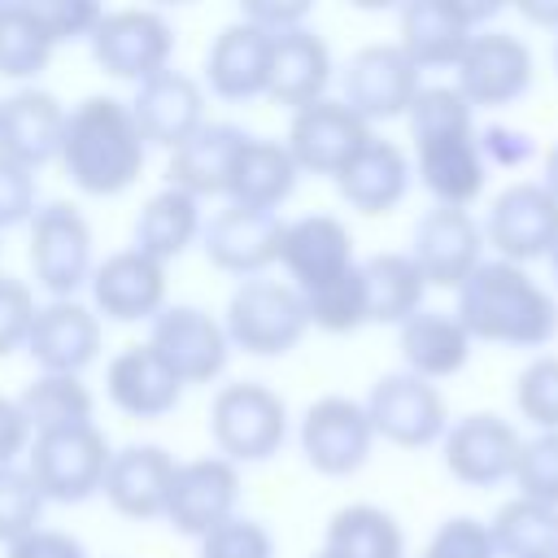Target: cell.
<instances>
[{
    "label": "cell",
    "instance_id": "cell-1",
    "mask_svg": "<svg viewBox=\"0 0 558 558\" xmlns=\"http://www.w3.org/2000/svg\"><path fill=\"white\" fill-rule=\"evenodd\" d=\"M453 318L466 327L471 340L510 344V349H541L558 336V301L514 262H480L471 279L458 288Z\"/></svg>",
    "mask_w": 558,
    "mask_h": 558
},
{
    "label": "cell",
    "instance_id": "cell-2",
    "mask_svg": "<svg viewBox=\"0 0 558 558\" xmlns=\"http://www.w3.org/2000/svg\"><path fill=\"white\" fill-rule=\"evenodd\" d=\"M70 183L87 196H122L148 161V144L118 96H87L65 118V140L57 157Z\"/></svg>",
    "mask_w": 558,
    "mask_h": 558
},
{
    "label": "cell",
    "instance_id": "cell-3",
    "mask_svg": "<svg viewBox=\"0 0 558 558\" xmlns=\"http://www.w3.org/2000/svg\"><path fill=\"white\" fill-rule=\"evenodd\" d=\"M222 327L231 349H244L253 357H283L301 344V336L310 331V318L292 283L257 275V279H240V288L227 301Z\"/></svg>",
    "mask_w": 558,
    "mask_h": 558
},
{
    "label": "cell",
    "instance_id": "cell-4",
    "mask_svg": "<svg viewBox=\"0 0 558 558\" xmlns=\"http://www.w3.org/2000/svg\"><path fill=\"white\" fill-rule=\"evenodd\" d=\"M209 432L218 445V458L227 462H266L288 440V405L275 388L257 379L222 384L209 405Z\"/></svg>",
    "mask_w": 558,
    "mask_h": 558
},
{
    "label": "cell",
    "instance_id": "cell-5",
    "mask_svg": "<svg viewBox=\"0 0 558 558\" xmlns=\"http://www.w3.org/2000/svg\"><path fill=\"white\" fill-rule=\"evenodd\" d=\"M109 458H113V449H109L105 432L96 423H87V427L35 436L26 449V471H31L35 488L44 493V501L78 506L100 493Z\"/></svg>",
    "mask_w": 558,
    "mask_h": 558
},
{
    "label": "cell",
    "instance_id": "cell-6",
    "mask_svg": "<svg viewBox=\"0 0 558 558\" xmlns=\"http://www.w3.org/2000/svg\"><path fill=\"white\" fill-rule=\"evenodd\" d=\"M31 275L52 301H74L83 283H92V227L78 205L48 201L31 218Z\"/></svg>",
    "mask_w": 558,
    "mask_h": 558
},
{
    "label": "cell",
    "instance_id": "cell-7",
    "mask_svg": "<svg viewBox=\"0 0 558 558\" xmlns=\"http://www.w3.org/2000/svg\"><path fill=\"white\" fill-rule=\"evenodd\" d=\"M87 44L105 74L140 87L144 78L170 70L174 26L157 9H105V17L96 22Z\"/></svg>",
    "mask_w": 558,
    "mask_h": 558
},
{
    "label": "cell",
    "instance_id": "cell-8",
    "mask_svg": "<svg viewBox=\"0 0 558 558\" xmlns=\"http://www.w3.org/2000/svg\"><path fill=\"white\" fill-rule=\"evenodd\" d=\"M480 227L484 244H493L501 262L527 266L536 257H549L558 244V196L541 179H519L493 196Z\"/></svg>",
    "mask_w": 558,
    "mask_h": 558
},
{
    "label": "cell",
    "instance_id": "cell-9",
    "mask_svg": "<svg viewBox=\"0 0 558 558\" xmlns=\"http://www.w3.org/2000/svg\"><path fill=\"white\" fill-rule=\"evenodd\" d=\"M362 405H366L375 436H384L388 445H401V449H427V445L445 440V432H449V410H445L440 388L410 371L379 375Z\"/></svg>",
    "mask_w": 558,
    "mask_h": 558
},
{
    "label": "cell",
    "instance_id": "cell-10",
    "mask_svg": "<svg viewBox=\"0 0 558 558\" xmlns=\"http://www.w3.org/2000/svg\"><path fill=\"white\" fill-rule=\"evenodd\" d=\"M423 70L397 48V44H366L349 57L340 74V100L371 126L410 113L423 78Z\"/></svg>",
    "mask_w": 558,
    "mask_h": 558
},
{
    "label": "cell",
    "instance_id": "cell-11",
    "mask_svg": "<svg viewBox=\"0 0 558 558\" xmlns=\"http://www.w3.org/2000/svg\"><path fill=\"white\" fill-rule=\"evenodd\" d=\"M148 349L187 384H214L231 362L227 327L201 305H166L153 318Z\"/></svg>",
    "mask_w": 558,
    "mask_h": 558
},
{
    "label": "cell",
    "instance_id": "cell-12",
    "mask_svg": "<svg viewBox=\"0 0 558 558\" xmlns=\"http://www.w3.org/2000/svg\"><path fill=\"white\" fill-rule=\"evenodd\" d=\"M532 48L510 31H475L462 61L453 65L458 92L471 109H501L514 105L532 87Z\"/></svg>",
    "mask_w": 558,
    "mask_h": 558
},
{
    "label": "cell",
    "instance_id": "cell-13",
    "mask_svg": "<svg viewBox=\"0 0 558 558\" xmlns=\"http://www.w3.org/2000/svg\"><path fill=\"white\" fill-rule=\"evenodd\" d=\"M375 445V427L366 418V405L353 397H318L301 418V453L318 475H353L366 466Z\"/></svg>",
    "mask_w": 558,
    "mask_h": 558
},
{
    "label": "cell",
    "instance_id": "cell-14",
    "mask_svg": "<svg viewBox=\"0 0 558 558\" xmlns=\"http://www.w3.org/2000/svg\"><path fill=\"white\" fill-rule=\"evenodd\" d=\"M410 257L427 288H462L484 262V227L453 205H432L410 235Z\"/></svg>",
    "mask_w": 558,
    "mask_h": 558
},
{
    "label": "cell",
    "instance_id": "cell-15",
    "mask_svg": "<svg viewBox=\"0 0 558 558\" xmlns=\"http://www.w3.org/2000/svg\"><path fill=\"white\" fill-rule=\"evenodd\" d=\"M240 506V466L209 453V458H192L179 462L174 484H170V501H166V523L183 536H209L218 523L235 519Z\"/></svg>",
    "mask_w": 558,
    "mask_h": 558
},
{
    "label": "cell",
    "instance_id": "cell-16",
    "mask_svg": "<svg viewBox=\"0 0 558 558\" xmlns=\"http://www.w3.org/2000/svg\"><path fill=\"white\" fill-rule=\"evenodd\" d=\"M497 4H458V0H410L401 9V39L397 48L418 70L458 65L466 44L475 39V22L493 17Z\"/></svg>",
    "mask_w": 558,
    "mask_h": 558
},
{
    "label": "cell",
    "instance_id": "cell-17",
    "mask_svg": "<svg viewBox=\"0 0 558 558\" xmlns=\"http://www.w3.org/2000/svg\"><path fill=\"white\" fill-rule=\"evenodd\" d=\"M371 135H375V131H371L344 100L323 96V100H314V105H305V109L292 113L283 144H288L296 170L336 179Z\"/></svg>",
    "mask_w": 558,
    "mask_h": 558
},
{
    "label": "cell",
    "instance_id": "cell-18",
    "mask_svg": "<svg viewBox=\"0 0 558 558\" xmlns=\"http://www.w3.org/2000/svg\"><path fill=\"white\" fill-rule=\"evenodd\" d=\"M283 244V218L270 209H244V205H222L218 214L205 218L201 227V248L205 257L240 279L266 275V266L279 262Z\"/></svg>",
    "mask_w": 558,
    "mask_h": 558
},
{
    "label": "cell",
    "instance_id": "cell-19",
    "mask_svg": "<svg viewBox=\"0 0 558 558\" xmlns=\"http://www.w3.org/2000/svg\"><path fill=\"white\" fill-rule=\"evenodd\" d=\"M92 310L109 323H153L166 310V266L140 248H118L92 270Z\"/></svg>",
    "mask_w": 558,
    "mask_h": 558
},
{
    "label": "cell",
    "instance_id": "cell-20",
    "mask_svg": "<svg viewBox=\"0 0 558 558\" xmlns=\"http://www.w3.org/2000/svg\"><path fill=\"white\" fill-rule=\"evenodd\" d=\"M440 445L449 475L466 488H493L501 480H514V462L523 449L519 432L501 414H484V410L449 423Z\"/></svg>",
    "mask_w": 558,
    "mask_h": 558
},
{
    "label": "cell",
    "instance_id": "cell-21",
    "mask_svg": "<svg viewBox=\"0 0 558 558\" xmlns=\"http://www.w3.org/2000/svg\"><path fill=\"white\" fill-rule=\"evenodd\" d=\"M126 105H131V118L148 148L174 153L192 131L205 126V87L174 65L144 78L135 87V100H126Z\"/></svg>",
    "mask_w": 558,
    "mask_h": 558
},
{
    "label": "cell",
    "instance_id": "cell-22",
    "mask_svg": "<svg viewBox=\"0 0 558 558\" xmlns=\"http://www.w3.org/2000/svg\"><path fill=\"white\" fill-rule=\"evenodd\" d=\"M279 266L288 270L296 292L323 288V283H331V279H340L344 270L357 266L353 231L336 214H301V218L283 222Z\"/></svg>",
    "mask_w": 558,
    "mask_h": 558
},
{
    "label": "cell",
    "instance_id": "cell-23",
    "mask_svg": "<svg viewBox=\"0 0 558 558\" xmlns=\"http://www.w3.org/2000/svg\"><path fill=\"white\" fill-rule=\"evenodd\" d=\"M26 353L44 375H83L100 353V318L83 301H48L35 310Z\"/></svg>",
    "mask_w": 558,
    "mask_h": 558
},
{
    "label": "cell",
    "instance_id": "cell-24",
    "mask_svg": "<svg viewBox=\"0 0 558 558\" xmlns=\"http://www.w3.org/2000/svg\"><path fill=\"white\" fill-rule=\"evenodd\" d=\"M70 109L44 87H17L0 100V157L39 170L61 157Z\"/></svg>",
    "mask_w": 558,
    "mask_h": 558
},
{
    "label": "cell",
    "instance_id": "cell-25",
    "mask_svg": "<svg viewBox=\"0 0 558 558\" xmlns=\"http://www.w3.org/2000/svg\"><path fill=\"white\" fill-rule=\"evenodd\" d=\"M174 453L161 445H122L109 458L105 471V501L126 514V519H166V501H170V484H174Z\"/></svg>",
    "mask_w": 558,
    "mask_h": 558
},
{
    "label": "cell",
    "instance_id": "cell-26",
    "mask_svg": "<svg viewBox=\"0 0 558 558\" xmlns=\"http://www.w3.org/2000/svg\"><path fill=\"white\" fill-rule=\"evenodd\" d=\"M270 52H275V35H266L253 22H231L214 35V44L205 48V83L214 96L222 100H253L266 96L270 87Z\"/></svg>",
    "mask_w": 558,
    "mask_h": 558
},
{
    "label": "cell",
    "instance_id": "cell-27",
    "mask_svg": "<svg viewBox=\"0 0 558 558\" xmlns=\"http://www.w3.org/2000/svg\"><path fill=\"white\" fill-rule=\"evenodd\" d=\"M248 131L235 122H205L192 131L166 161V187H179L187 196H227L235 157L244 148Z\"/></svg>",
    "mask_w": 558,
    "mask_h": 558
},
{
    "label": "cell",
    "instance_id": "cell-28",
    "mask_svg": "<svg viewBox=\"0 0 558 558\" xmlns=\"http://www.w3.org/2000/svg\"><path fill=\"white\" fill-rule=\"evenodd\" d=\"M414 170H418V183L436 196V205L466 209L484 192V179H488V161L480 153V131H453V135L418 140L414 144Z\"/></svg>",
    "mask_w": 558,
    "mask_h": 558
},
{
    "label": "cell",
    "instance_id": "cell-29",
    "mask_svg": "<svg viewBox=\"0 0 558 558\" xmlns=\"http://www.w3.org/2000/svg\"><path fill=\"white\" fill-rule=\"evenodd\" d=\"M109 401L131 418H161L183 401V379L144 344H126L105 366Z\"/></svg>",
    "mask_w": 558,
    "mask_h": 558
},
{
    "label": "cell",
    "instance_id": "cell-30",
    "mask_svg": "<svg viewBox=\"0 0 558 558\" xmlns=\"http://www.w3.org/2000/svg\"><path fill=\"white\" fill-rule=\"evenodd\" d=\"M410 179H414V166H410V157L401 153V144L371 135V140L353 153V161L336 174V192H340V201H344L349 209L375 218V214H388V209H397V205L405 201Z\"/></svg>",
    "mask_w": 558,
    "mask_h": 558
},
{
    "label": "cell",
    "instance_id": "cell-31",
    "mask_svg": "<svg viewBox=\"0 0 558 558\" xmlns=\"http://www.w3.org/2000/svg\"><path fill=\"white\" fill-rule=\"evenodd\" d=\"M331 48L314 26H296L275 35V52H270V87L266 96L283 109H305L314 100L327 96L331 83Z\"/></svg>",
    "mask_w": 558,
    "mask_h": 558
},
{
    "label": "cell",
    "instance_id": "cell-32",
    "mask_svg": "<svg viewBox=\"0 0 558 558\" xmlns=\"http://www.w3.org/2000/svg\"><path fill=\"white\" fill-rule=\"evenodd\" d=\"M471 344L475 340L466 336V327L445 310H418L414 318L397 327V349H401L405 371L427 384L458 375L471 357Z\"/></svg>",
    "mask_w": 558,
    "mask_h": 558
},
{
    "label": "cell",
    "instance_id": "cell-33",
    "mask_svg": "<svg viewBox=\"0 0 558 558\" xmlns=\"http://www.w3.org/2000/svg\"><path fill=\"white\" fill-rule=\"evenodd\" d=\"M296 161L288 153L283 140H266V135H248L240 157H235V170H231V183H227V205H244V209H279L292 192H296Z\"/></svg>",
    "mask_w": 558,
    "mask_h": 558
},
{
    "label": "cell",
    "instance_id": "cell-34",
    "mask_svg": "<svg viewBox=\"0 0 558 558\" xmlns=\"http://www.w3.org/2000/svg\"><path fill=\"white\" fill-rule=\"evenodd\" d=\"M201 227H205L201 201L187 196V192H179V187H161V192H153L140 205L135 231H131L135 235L131 248H140L144 257H153V262L166 266V262L183 257L192 240H201Z\"/></svg>",
    "mask_w": 558,
    "mask_h": 558
},
{
    "label": "cell",
    "instance_id": "cell-35",
    "mask_svg": "<svg viewBox=\"0 0 558 558\" xmlns=\"http://www.w3.org/2000/svg\"><path fill=\"white\" fill-rule=\"evenodd\" d=\"M323 554H331V558H405V532L384 506L353 501L327 519Z\"/></svg>",
    "mask_w": 558,
    "mask_h": 558
},
{
    "label": "cell",
    "instance_id": "cell-36",
    "mask_svg": "<svg viewBox=\"0 0 558 558\" xmlns=\"http://www.w3.org/2000/svg\"><path fill=\"white\" fill-rule=\"evenodd\" d=\"M362 279H366V305H371V323H392L401 327L405 318H414L423 310L427 296V279L414 266L410 253H375L362 262Z\"/></svg>",
    "mask_w": 558,
    "mask_h": 558
},
{
    "label": "cell",
    "instance_id": "cell-37",
    "mask_svg": "<svg viewBox=\"0 0 558 558\" xmlns=\"http://www.w3.org/2000/svg\"><path fill=\"white\" fill-rule=\"evenodd\" d=\"M17 405L26 410L35 436L96 423V418H92V414H96V397H92V388H87L78 375H44V371H39V375L22 388Z\"/></svg>",
    "mask_w": 558,
    "mask_h": 558
},
{
    "label": "cell",
    "instance_id": "cell-38",
    "mask_svg": "<svg viewBox=\"0 0 558 558\" xmlns=\"http://www.w3.org/2000/svg\"><path fill=\"white\" fill-rule=\"evenodd\" d=\"M493 549L497 558H558V510L527 501V497H510L493 523Z\"/></svg>",
    "mask_w": 558,
    "mask_h": 558
},
{
    "label": "cell",
    "instance_id": "cell-39",
    "mask_svg": "<svg viewBox=\"0 0 558 558\" xmlns=\"http://www.w3.org/2000/svg\"><path fill=\"white\" fill-rule=\"evenodd\" d=\"M52 61V39L31 0H0V78H39Z\"/></svg>",
    "mask_w": 558,
    "mask_h": 558
},
{
    "label": "cell",
    "instance_id": "cell-40",
    "mask_svg": "<svg viewBox=\"0 0 558 558\" xmlns=\"http://www.w3.org/2000/svg\"><path fill=\"white\" fill-rule=\"evenodd\" d=\"M301 301H305V318H310V327L331 331V336H349V331H357V327H366V323H371L362 262H357L353 270H344L340 279H331V283H323V288L301 292Z\"/></svg>",
    "mask_w": 558,
    "mask_h": 558
},
{
    "label": "cell",
    "instance_id": "cell-41",
    "mask_svg": "<svg viewBox=\"0 0 558 558\" xmlns=\"http://www.w3.org/2000/svg\"><path fill=\"white\" fill-rule=\"evenodd\" d=\"M410 140H436V135H453V131H475V109L462 100V92L453 83H432L418 87L410 113Z\"/></svg>",
    "mask_w": 558,
    "mask_h": 558
},
{
    "label": "cell",
    "instance_id": "cell-42",
    "mask_svg": "<svg viewBox=\"0 0 558 558\" xmlns=\"http://www.w3.org/2000/svg\"><path fill=\"white\" fill-rule=\"evenodd\" d=\"M44 493L35 488L26 466H0V545L9 549L44 519Z\"/></svg>",
    "mask_w": 558,
    "mask_h": 558
},
{
    "label": "cell",
    "instance_id": "cell-43",
    "mask_svg": "<svg viewBox=\"0 0 558 558\" xmlns=\"http://www.w3.org/2000/svg\"><path fill=\"white\" fill-rule=\"evenodd\" d=\"M514 484L519 497L558 510V432H536L532 440H523L514 462Z\"/></svg>",
    "mask_w": 558,
    "mask_h": 558
},
{
    "label": "cell",
    "instance_id": "cell-44",
    "mask_svg": "<svg viewBox=\"0 0 558 558\" xmlns=\"http://www.w3.org/2000/svg\"><path fill=\"white\" fill-rule=\"evenodd\" d=\"M514 401L527 423H536L541 432H558V353H545L523 366L514 384Z\"/></svg>",
    "mask_w": 558,
    "mask_h": 558
},
{
    "label": "cell",
    "instance_id": "cell-45",
    "mask_svg": "<svg viewBox=\"0 0 558 558\" xmlns=\"http://www.w3.org/2000/svg\"><path fill=\"white\" fill-rule=\"evenodd\" d=\"M201 558H275V536L257 519H227L209 536H201Z\"/></svg>",
    "mask_w": 558,
    "mask_h": 558
},
{
    "label": "cell",
    "instance_id": "cell-46",
    "mask_svg": "<svg viewBox=\"0 0 558 558\" xmlns=\"http://www.w3.org/2000/svg\"><path fill=\"white\" fill-rule=\"evenodd\" d=\"M39 26L48 31L52 48L65 44V39H92L96 22L105 17V9L96 0H31Z\"/></svg>",
    "mask_w": 558,
    "mask_h": 558
},
{
    "label": "cell",
    "instance_id": "cell-47",
    "mask_svg": "<svg viewBox=\"0 0 558 558\" xmlns=\"http://www.w3.org/2000/svg\"><path fill=\"white\" fill-rule=\"evenodd\" d=\"M423 558H497V549H493L488 523L458 514V519H445V523L432 532Z\"/></svg>",
    "mask_w": 558,
    "mask_h": 558
},
{
    "label": "cell",
    "instance_id": "cell-48",
    "mask_svg": "<svg viewBox=\"0 0 558 558\" xmlns=\"http://www.w3.org/2000/svg\"><path fill=\"white\" fill-rule=\"evenodd\" d=\"M35 292L26 279L0 275V357H9L13 349H26L31 323H35Z\"/></svg>",
    "mask_w": 558,
    "mask_h": 558
},
{
    "label": "cell",
    "instance_id": "cell-49",
    "mask_svg": "<svg viewBox=\"0 0 558 558\" xmlns=\"http://www.w3.org/2000/svg\"><path fill=\"white\" fill-rule=\"evenodd\" d=\"M35 209H39V183H35V170H26V166L0 157V231L31 222Z\"/></svg>",
    "mask_w": 558,
    "mask_h": 558
},
{
    "label": "cell",
    "instance_id": "cell-50",
    "mask_svg": "<svg viewBox=\"0 0 558 558\" xmlns=\"http://www.w3.org/2000/svg\"><path fill=\"white\" fill-rule=\"evenodd\" d=\"M9 558H87V549H83L78 536L39 523L35 532H26L22 541L9 545Z\"/></svg>",
    "mask_w": 558,
    "mask_h": 558
},
{
    "label": "cell",
    "instance_id": "cell-51",
    "mask_svg": "<svg viewBox=\"0 0 558 558\" xmlns=\"http://www.w3.org/2000/svg\"><path fill=\"white\" fill-rule=\"evenodd\" d=\"M240 17L262 26L266 35H283V31L310 26V4H301V0H253V4L240 9Z\"/></svg>",
    "mask_w": 558,
    "mask_h": 558
},
{
    "label": "cell",
    "instance_id": "cell-52",
    "mask_svg": "<svg viewBox=\"0 0 558 558\" xmlns=\"http://www.w3.org/2000/svg\"><path fill=\"white\" fill-rule=\"evenodd\" d=\"M35 440L26 410L17 405V397L0 392V466H17V453H26Z\"/></svg>",
    "mask_w": 558,
    "mask_h": 558
},
{
    "label": "cell",
    "instance_id": "cell-53",
    "mask_svg": "<svg viewBox=\"0 0 558 558\" xmlns=\"http://www.w3.org/2000/svg\"><path fill=\"white\" fill-rule=\"evenodd\" d=\"M480 153H484V161H506V166H519V161H527L536 148H532V144H527V135H519V131L488 126V131L480 135Z\"/></svg>",
    "mask_w": 558,
    "mask_h": 558
},
{
    "label": "cell",
    "instance_id": "cell-54",
    "mask_svg": "<svg viewBox=\"0 0 558 558\" xmlns=\"http://www.w3.org/2000/svg\"><path fill=\"white\" fill-rule=\"evenodd\" d=\"M541 174H545L541 183H545V187H549V192L558 196V144H549V153H545V166H541Z\"/></svg>",
    "mask_w": 558,
    "mask_h": 558
},
{
    "label": "cell",
    "instance_id": "cell-55",
    "mask_svg": "<svg viewBox=\"0 0 558 558\" xmlns=\"http://www.w3.org/2000/svg\"><path fill=\"white\" fill-rule=\"evenodd\" d=\"M523 17L545 22V26H558V4H523Z\"/></svg>",
    "mask_w": 558,
    "mask_h": 558
},
{
    "label": "cell",
    "instance_id": "cell-56",
    "mask_svg": "<svg viewBox=\"0 0 558 558\" xmlns=\"http://www.w3.org/2000/svg\"><path fill=\"white\" fill-rule=\"evenodd\" d=\"M549 266H554V279H558V244H554V253H549Z\"/></svg>",
    "mask_w": 558,
    "mask_h": 558
},
{
    "label": "cell",
    "instance_id": "cell-57",
    "mask_svg": "<svg viewBox=\"0 0 558 558\" xmlns=\"http://www.w3.org/2000/svg\"><path fill=\"white\" fill-rule=\"evenodd\" d=\"M314 558H331V554H323V549H318V554H314Z\"/></svg>",
    "mask_w": 558,
    "mask_h": 558
},
{
    "label": "cell",
    "instance_id": "cell-58",
    "mask_svg": "<svg viewBox=\"0 0 558 558\" xmlns=\"http://www.w3.org/2000/svg\"><path fill=\"white\" fill-rule=\"evenodd\" d=\"M554 65H558V44H554Z\"/></svg>",
    "mask_w": 558,
    "mask_h": 558
}]
</instances>
